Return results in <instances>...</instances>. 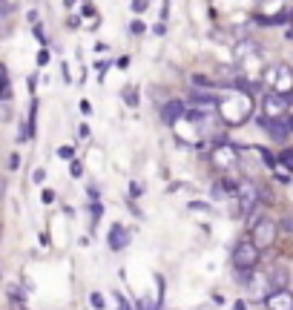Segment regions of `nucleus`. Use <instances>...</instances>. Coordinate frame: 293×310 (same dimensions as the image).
Wrapping results in <instances>:
<instances>
[{"mask_svg":"<svg viewBox=\"0 0 293 310\" xmlns=\"http://www.w3.org/2000/svg\"><path fill=\"white\" fill-rule=\"evenodd\" d=\"M216 112L221 115V121L227 127H242L244 121H250V115H253V98L244 95L242 89H230V92H224L219 98Z\"/></svg>","mask_w":293,"mask_h":310,"instance_id":"1","label":"nucleus"},{"mask_svg":"<svg viewBox=\"0 0 293 310\" xmlns=\"http://www.w3.org/2000/svg\"><path fill=\"white\" fill-rule=\"evenodd\" d=\"M270 86V92H276V95H288L291 98L293 92V69L288 64H270L264 69V81Z\"/></svg>","mask_w":293,"mask_h":310,"instance_id":"2","label":"nucleus"},{"mask_svg":"<svg viewBox=\"0 0 293 310\" xmlns=\"http://www.w3.org/2000/svg\"><path fill=\"white\" fill-rule=\"evenodd\" d=\"M259 247L253 244V241H239V244L233 247V253H230V259H233V267L239 270V273H250V270H256V264H259Z\"/></svg>","mask_w":293,"mask_h":310,"instance_id":"3","label":"nucleus"},{"mask_svg":"<svg viewBox=\"0 0 293 310\" xmlns=\"http://www.w3.org/2000/svg\"><path fill=\"white\" fill-rule=\"evenodd\" d=\"M244 281V287H247V293L253 302H264L267 296L273 293V287H270V278L267 273H261V270H250V273H239Z\"/></svg>","mask_w":293,"mask_h":310,"instance_id":"4","label":"nucleus"},{"mask_svg":"<svg viewBox=\"0 0 293 310\" xmlns=\"http://www.w3.org/2000/svg\"><path fill=\"white\" fill-rule=\"evenodd\" d=\"M259 187L253 184V181L242 178L239 184H236V198H239V212H242L244 218H250L253 215V210L259 207Z\"/></svg>","mask_w":293,"mask_h":310,"instance_id":"5","label":"nucleus"},{"mask_svg":"<svg viewBox=\"0 0 293 310\" xmlns=\"http://www.w3.org/2000/svg\"><path fill=\"white\" fill-rule=\"evenodd\" d=\"M250 230H253V239L250 241L259 247V250H267L270 244H276L279 221H273V218H259V221L250 224Z\"/></svg>","mask_w":293,"mask_h":310,"instance_id":"6","label":"nucleus"},{"mask_svg":"<svg viewBox=\"0 0 293 310\" xmlns=\"http://www.w3.org/2000/svg\"><path fill=\"white\" fill-rule=\"evenodd\" d=\"M291 106V98L288 95H276V92H264L261 98V118L264 121H282L285 112Z\"/></svg>","mask_w":293,"mask_h":310,"instance_id":"7","label":"nucleus"},{"mask_svg":"<svg viewBox=\"0 0 293 310\" xmlns=\"http://www.w3.org/2000/svg\"><path fill=\"white\" fill-rule=\"evenodd\" d=\"M210 161L219 167V170H230L233 164L239 161V155H236V149L233 147H227V144H221V147H216L210 152Z\"/></svg>","mask_w":293,"mask_h":310,"instance_id":"8","label":"nucleus"},{"mask_svg":"<svg viewBox=\"0 0 293 310\" xmlns=\"http://www.w3.org/2000/svg\"><path fill=\"white\" fill-rule=\"evenodd\" d=\"M164 124H176L179 118H187V103L184 101H167L161 109H158Z\"/></svg>","mask_w":293,"mask_h":310,"instance_id":"9","label":"nucleus"},{"mask_svg":"<svg viewBox=\"0 0 293 310\" xmlns=\"http://www.w3.org/2000/svg\"><path fill=\"white\" fill-rule=\"evenodd\" d=\"M130 230L124 227V224H118L115 221L112 227H110V236H107V241H110V250H124V247L130 244Z\"/></svg>","mask_w":293,"mask_h":310,"instance_id":"10","label":"nucleus"},{"mask_svg":"<svg viewBox=\"0 0 293 310\" xmlns=\"http://www.w3.org/2000/svg\"><path fill=\"white\" fill-rule=\"evenodd\" d=\"M267 310H293V293L291 290H273L264 299Z\"/></svg>","mask_w":293,"mask_h":310,"instance_id":"11","label":"nucleus"},{"mask_svg":"<svg viewBox=\"0 0 293 310\" xmlns=\"http://www.w3.org/2000/svg\"><path fill=\"white\" fill-rule=\"evenodd\" d=\"M259 124L267 130V135H270L273 141H279V144L288 141V135H291V132H288V124H285V118H282V121H264V118H259Z\"/></svg>","mask_w":293,"mask_h":310,"instance_id":"12","label":"nucleus"},{"mask_svg":"<svg viewBox=\"0 0 293 310\" xmlns=\"http://www.w3.org/2000/svg\"><path fill=\"white\" fill-rule=\"evenodd\" d=\"M267 278H270V287L273 290H288V281H291V273H288V267H282V264H276L270 273H267Z\"/></svg>","mask_w":293,"mask_h":310,"instance_id":"13","label":"nucleus"},{"mask_svg":"<svg viewBox=\"0 0 293 310\" xmlns=\"http://www.w3.org/2000/svg\"><path fill=\"white\" fill-rule=\"evenodd\" d=\"M279 167H282V170H288V172H293V149H282V152H279Z\"/></svg>","mask_w":293,"mask_h":310,"instance_id":"14","label":"nucleus"},{"mask_svg":"<svg viewBox=\"0 0 293 310\" xmlns=\"http://www.w3.org/2000/svg\"><path fill=\"white\" fill-rule=\"evenodd\" d=\"M244 55H256V43H253V40H242V43L236 46V58H239V61H242Z\"/></svg>","mask_w":293,"mask_h":310,"instance_id":"15","label":"nucleus"},{"mask_svg":"<svg viewBox=\"0 0 293 310\" xmlns=\"http://www.w3.org/2000/svg\"><path fill=\"white\" fill-rule=\"evenodd\" d=\"M256 152H259V155H261V161H264V164H267V167H270V170H276V167H279V161H276V155H273V152H270V149H256Z\"/></svg>","mask_w":293,"mask_h":310,"instance_id":"16","label":"nucleus"},{"mask_svg":"<svg viewBox=\"0 0 293 310\" xmlns=\"http://www.w3.org/2000/svg\"><path fill=\"white\" fill-rule=\"evenodd\" d=\"M58 158H64V161H72V158H75V149L69 147V144L58 147Z\"/></svg>","mask_w":293,"mask_h":310,"instance_id":"17","label":"nucleus"},{"mask_svg":"<svg viewBox=\"0 0 293 310\" xmlns=\"http://www.w3.org/2000/svg\"><path fill=\"white\" fill-rule=\"evenodd\" d=\"M89 305H92V308H98V310H104V296L92 290V293H89Z\"/></svg>","mask_w":293,"mask_h":310,"instance_id":"18","label":"nucleus"},{"mask_svg":"<svg viewBox=\"0 0 293 310\" xmlns=\"http://www.w3.org/2000/svg\"><path fill=\"white\" fill-rule=\"evenodd\" d=\"M49 61H52V55H49V49H40V52H37V66H46Z\"/></svg>","mask_w":293,"mask_h":310,"instance_id":"19","label":"nucleus"},{"mask_svg":"<svg viewBox=\"0 0 293 310\" xmlns=\"http://www.w3.org/2000/svg\"><path fill=\"white\" fill-rule=\"evenodd\" d=\"M130 32H132V34H144V32H146V26H144V23H141V20H132Z\"/></svg>","mask_w":293,"mask_h":310,"instance_id":"20","label":"nucleus"},{"mask_svg":"<svg viewBox=\"0 0 293 310\" xmlns=\"http://www.w3.org/2000/svg\"><path fill=\"white\" fill-rule=\"evenodd\" d=\"M124 98H127L130 106H138V95H135V89H127V92H124Z\"/></svg>","mask_w":293,"mask_h":310,"instance_id":"21","label":"nucleus"},{"mask_svg":"<svg viewBox=\"0 0 293 310\" xmlns=\"http://www.w3.org/2000/svg\"><path fill=\"white\" fill-rule=\"evenodd\" d=\"M43 178H46V170H43V167H37V170H35V175H32V181H35V184H43Z\"/></svg>","mask_w":293,"mask_h":310,"instance_id":"22","label":"nucleus"},{"mask_svg":"<svg viewBox=\"0 0 293 310\" xmlns=\"http://www.w3.org/2000/svg\"><path fill=\"white\" fill-rule=\"evenodd\" d=\"M9 12H15V3H0V17H9Z\"/></svg>","mask_w":293,"mask_h":310,"instance_id":"23","label":"nucleus"},{"mask_svg":"<svg viewBox=\"0 0 293 310\" xmlns=\"http://www.w3.org/2000/svg\"><path fill=\"white\" fill-rule=\"evenodd\" d=\"M40 201H43V204H52V201H55V190H43V193H40Z\"/></svg>","mask_w":293,"mask_h":310,"instance_id":"24","label":"nucleus"},{"mask_svg":"<svg viewBox=\"0 0 293 310\" xmlns=\"http://www.w3.org/2000/svg\"><path fill=\"white\" fill-rule=\"evenodd\" d=\"M279 227H282V230H288V233H293V215H285Z\"/></svg>","mask_w":293,"mask_h":310,"instance_id":"25","label":"nucleus"},{"mask_svg":"<svg viewBox=\"0 0 293 310\" xmlns=\"http://www.w3.org/2000/svg\"><path fill=\"white\" fill-rule=\"evenodd\" d=\"M146 6H149L146 0H135V3H132V12H135V15H138V12H146Z\"/></svg>","mask_w":293,"mask_h":310,"instance_id":"26","label":"nucleus"},{"mask_svg":"<svg viewBox=\"0 0 293 310\" xmlns=\"http://www.w3.org/2000/svg\"><path fill=\"white\" fill-rule=\"evenodd\" d=\"M190 210H207V212H210L213 207H210V204H201V201H190Z\"/></svg>","mask_w":293,"mask_h":310,"instance_id":"27","label":"nucleus"},{"mask_svg":"<svg viewBox=\"0 0 293 310\" xmlns=\"http://www.w3.org/2000/svg\"><path fill=\"white\" fill-rule=\"evenodd\" d=\"M72 175L78 178V175H83V164L81 161H72Z\"/></svg>","mask_w":293,"mask_h":310,"instance_id":"28","label":"nucleus"},{"mask_svg":"<svg viewBox=\"0 0 293 310\" xmlns=\"http://www.w3.org/2000/svg\"><path fill=\"white\" fill-rule=\"evenodd\" d=\"M35 37H37L40 43H46V32H43V26H35Z\"/></svg>","mask_w":293,"mask_h":310,"instance_id":"29","label":"nucleus"},{"mask_svg":"<svg viewBox=\"0 0 293 310\" xmlns=\"http://www.w3.org/2000/svg\"><path fill=\"white\" fill-rule=\"evenodd\" d=\"M130 196H132V198L141 196V184H135V181H132V184H130Z\"/></svg>","mask_w":293,"mask_h":310,"instance_id":"30","label":"nucleus"},{"mask_svg":"<svg viewBox=\"0 0 293 310\" xmlns=\"http://www.w3.org/2000/svg\"><path fill=\"white\" fill-rule=\"evenodd\" d=\"M167 32V26H164V20L161 23H155V26H152V34H164Z\"/></svg>","mask_w":293,"mask_h":310,"instance_id":"31","label":"nucleus"},{"mask_svg":"<svg viewBox=\"0 0 293 310\" xmlns=\"http://www.w3.org/2000/svg\"><path fill=\"white\" fill-rule=\"evenodd\" d=\"M81 112H83V115L92 112V103H89V101H81Z\"/></svg>","mask_w":293,"mask_h":310,"instance_id":"32","label":"nucleus"},{"mask_svg":"<svg viewBox=\"0 0 293 310\" xmlns=\"http://www.w3.org/2000/svg\"><path fill=\"white\" fill-rule=\"evenodd\" d=\"M81 12H83V17H92V15H95V6H83Z\"/></svg>","mask_w":293,"mask_h":310,"instance_id":"33","label":"nucleus"},{"mask_svg":"<svg viewBox=\"0 0 293 310\" xmlns=\"http://www.w3.org/2000/svg\"><path fill=\"white\" fill-rule=\"evenodd\" d=\"M130 66V58H118V69H127Z\"/></svg>","mask_w":293,"mask_h":310,"instance_id":"34","label":"nucleus"},{"mask_svg":"<svg viewBox=\"0 0 293 310\" xmlns=\"http://www.w3.org/2000/svg\"><path fill=\"white\" fill-rule=\"evenodd\" d=\"M78 132H81V138H86V135H89V127H86V124H81V127H78Z\"/></svg>","mask_w":293,"mask_h":310,"instance_id":"35","label":"nucleus"},{"mask_svg":"<svg viewBox=\"0 0 293 310\" xmlns=\"http://www.w3.org/2000/svg\"><path fill=\"white\" fill-rule=\"evenodd\" d=\"M6 196V178H3V175H0V198Z\"/></svg>","mask_w":293,"mask_h":310,"instance_id":"36","label":"nucleus"},{"mask_svg":"<svg viewBox=\"0 0 293 310\" xmlns=\"http://www.w3.org/2000/svg\"><path fill=\"white\" fill-rule=\"evenodd\" d=\"M233 310H247V302H236V305H233Z\"/></svg>","mask_w":293,"mask_h":310,"instance_id":"37","label":"nucleus"},{"mask_svg":"<svg viewBox=\"0 0 293 310\" xmlns=\"http://www.w3.org/2000/svg\"><path fill=\"white\" fill-rule=\"evenodd\" d=\"M285 124H288V132H293V115H288V118H285Z\"/></svg>","mask_w":293,"mask_h":310,"instance_id":"38","label":"nucleus"},{"mask_svg":"<svg viewBox=\"0 0 293 310\" xmlns=\"http://www.w3.org/2000/svg\"><path fill=\"white\" fill-rule=\"evenodd\" d=\"M3 81H6V66L0 64V83H3Z\"/></svg>","mask_w":293,"mask_h":310,"instance_id":"39","label":"nucleus"}]
</instances>
